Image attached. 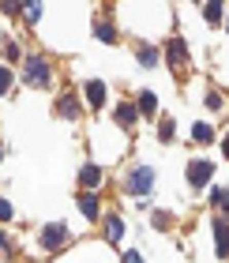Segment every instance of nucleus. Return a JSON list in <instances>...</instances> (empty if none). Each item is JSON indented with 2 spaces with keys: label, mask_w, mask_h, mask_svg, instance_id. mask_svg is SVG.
Returning <instances> with one entry per match:
<instances>
[{
  "label": "nucleus",
  "mask_w": 229,
  "mask_h": 263,
  "mask_svg": "<svg viewBox=\"0 0 229 263\" xmlns=\"http://www.w3.org/2000/svg\"><path fill=\"white\" fill-rule=\"evenodd\" d=\"M23 15H27V23H38L42 19V8L38 4H27V8H23Z\"/></svg>",
  "instance_id": "15"
},
{
  "label": "nucleus",
  "mask_w": 229,
  "mask_h": 263,
  "mask_svg": "<svg viewBox=\"0 0 229 263\" xmlns=\"http://www.w3.org/2000/svg\"><path fill=\"white\" fill-rule=\"evenodd\" d=\"M8 218H11V203L0 199V222H8Z\"/></svg>",
  "instance_id": "22"
},
{
  "label": "nucleus",
  "mask_w": 229,
  "mask_h": 263,
  "mask_svg": "<svg viewBox=\"0 0 229 263\" xmlns=\"http://www.w3.org/2000/svg\"><path fill=\"white\" fill-rule=\"evenodd\" d=\"M117 121H120V124L128 128L131 121H136V109H131V105H120V109H117Z\"/></svg>",
  "instance_id": "14"
},
{
  "label": "nucleus",
  "mask_w": 229,
  "mask_h": 263,
  "mask_svg": "<svg viewBox=\"0 0 229 263\" xmlns=\"http://www.w3.org/2000/svg\"><path fill=\"white\" fill-rule=\"evenodd\" d=\"M214 237H218V256H229V226L214 222Z\"/></svg>",
  "instance_id": "7"
},
{
  "label": "nucleus",
  "mask_w": 229,
  "mask_h": 263,
  "mask_svg": "<svg viewBox=\"0 0 229 263\" xmlns=\"http://www.w3.org/2000/svg\"><path fill=\"white\" fill-rule=\"evenodd\" d=\"M211 173H214V165H211V162H192V165H188V181L196 184V188L207 184V181H211Z\"/></svg>",
  "instance_id": "3"
},
{
  "label": "nucleus",
  "mask_w": 229,
  "mask_h": 263,
  "mask_svg": "<svg viewBox=\"0 0 229 263\" xmlns=\"http://www.w3.org/2000/svg\"><path fill=\"white\" fill-rule=\"evenodd\" d=\"M150 188H154V170L139 165V170H131V173H128V192L143 196V192H150Z\"/></svg>",
  "instance_id": "1"
},
{
  "label": "nucleus",
  "mask_w": 229,
  "mask_h": 263,
  "mask_svg": "<svg viewBox=\"0 0 229 263\" xmlns=\"http://www.w3.org/2000/svg\"><path fill=\"white\" fill-rule=\"evenodd\" d=\"M203 15H207L211 23H218V19H222V8H218V4H207V8H203Z\"/></svg>",
  "instance_id": "20"
},
{
  "label": "nucleus",
  "mask_w": 229,
  "mask_h": 263,
  "mask_svg": "<svg viewBox=\"0 0 229 263\" xmlns=\"http://www.w3.org/2000/svg\"><path fill=\"white\" fill-rule=\"evenodd\" d=\"M184 61H188L184 42H180V38H173V42H169V64H184Z\"/></svg>",
  "instance_id": "8"
},
{
  "label": "nucleus",
  "mask_w": 229,
  "mask_h": 263,
  "mask_svg": "<svg viewBox=\"0 0 229 263\" xmlns=\"http://www.w3.org/2000/svg\"><path fill=\"white\" fill-rule=\"evenodd\" d=\"M120 233H124V222H120V218H109V222H105V241H109V245L120 241Z\"/></svg>",
  "instance_id": "9"
},
{
  "label": "nucleus",
  "mask_w": 229,
  "mask_h": 263,
  "mask_svg": "<svg viewBox=\"0 0 229 263\" xmlns=\"http://www.w3.org/2000/svg\"><path fill=\"white\" fill-rule=\"evenodd\" d=\"M211 203H214V207H229V192H225V188H214V192H211Z\"/></svg>",
  "instance_id": "12"
},
{
  "label": "nucleus",
  "mask_w": 229,
  "mask_h": 263,
  "mask_svg": "<svg viewBox=\"0 0 229 263\" xmlns=\"http://www.w3.org/2000/svg\"><path fill=\"white\" fill-rule=\"evenodd\" d=\"M60 113H64V117H75V113H79V105H75V98H71V94H64V98H60Z\"/></svg>",
  "instance_id": "11"
},
{
  "label": "nucleus",
  "mask_w": 229,
  "mask_h": 263,
  "mask_svg": "<svg viewBox=\"0 0 229 263\" xmlns=\"http://www.w3.org/2000/svg\"><path fill=\"white\" fill-rule=\"evenodd\" d=\"M139 64H143V68H154V64H158V57H154V49H143V53H139Z\"/></svg>",
  "instance_id": "16"
},
{
  "label": "nucleus",
  "mask_w": 229,
  "mask_h": 263,
  "mask_svg": "<svg viewBox=\"0 0 229 263\" xmlns=\"http://www.w3.org/2000/svg\"><path fill=\"white\" fill-rule=\"evenodd\" d=\"M94 34H98V38H102V42H113V38H117V34H113V27H109V23H102V27H98V30H94Z\"/></svg>",
  "instance_id": "18"
},
{
  "label": "nucleus",
  "mask_w": 229,
  "mask_h": 263,
  "mask_svg": "<svg viewBox=\"0 0 229 263\" xmlns=\"http://www.w3.org/2000/svg\"><path fill=\"white\" fill-rule=\"evenodd\" d=\"M0 252H8V237L4 233H0Z\"/></svg>",
  "instance_id": "24"
},
{
  "label": "nucleus",
  "mask_w": 229,
  "mask_h": 263,
  "mask_svg": "<svg viewBox=\"0 0 229 263\" xmlns=\"http://www.w3.org/2000/svg\"><path fill=\"white\" fill-rule=\"evenodd\" d=\"M139 109L143 113H154V109H158V98H154V94H139Z\"/></svg>",
  "instance_id": "13"
},
{
  "label": "nucleus",
  "mask_w": 229,
  "mask_h": 263,
  "mask_svg": "<svg viewBox=\"0 0 229 263\" xmlns=\"http://www.w3.org/2000/svg\"><path fill=\"white\" fill-rule=\"evenodd\" d=\"M64 237H68L64 226H45V230H42V248H60Z\"/></svg>",
  "instance_id": "4"
},
{
  "label": "nucleus",
  "mask_w": 229,
  "mask_h": 263,
  "mask_svg": "<svg viewBox=\"0 0 229 263\" xmlns=\"http://www.w3.org/2000/svg\"><path fill=\"white\" fill-rule=\"evenodd\" d=\"M158 136H162V139H169V136H173V121H169V117H165V121H162V128H158Z\"/></svg>",
  "instance_id": "21"
},
{
  "label": "nucleus",
  "mask_w": 229,
  "mask_h": 263,
  "mask_svg": "<svg viewBox=\"0 0 229 263\" xmlns=\"http://www.w3.org/2000/svg\"><path fill=\"white\" fill-rule=\"evenodd\" d=\"M87 102L94 105V109H98V105L105 102V83H98V79H94V83H87Z\"/></svg>",
  "instance_id": "5"
},
{
  "label": "nucleus",
  "mask_w": 229,
  "mask_h": 263,
  "mask_svg": "<svg viewBox=\"0 0 229 263\" xmlns=\"http://www.w3.org/2000/svg\"><path fill=\"white\" fill-rule=\"evenodd\" d=\"M79 207H83V214H87V218H98V199H94V196H83Z\"/></svg>",
  "instance_id": "10"
},
{
  "label": "nucleus",
  "mask_w": 229,
  "mask_h": 263,
  "mask_svg": "<svg viewBox=\"0 0 229 263\" xmlns=\"http://www.w3.org/2000/svg\"><path fill=\"white\" fill-rule=\"evenodd\" d=\"M49 83V64L42 57H27V87H45Z\"/></svg>",
  "instance_id": "2"
},
{
  "label": "nucleus",
  "mask_w": 229,
  "mask_h": 263,
  "mask_svg": "<svg viewBox=\"0 0 229 263\" xmlns=\"http://www.w3.org/2000/svg\"><path fill=\"white\" fill-rule=\"evenodd\" d=\"M222 147H225V158H229V136H225V143H222Z\"/></svg>",
  "instance_id": "25"
},
{
  "label": "nucleus",
  "mask_w": 229,
  "mask_h": 263,
  "mask_svg": "<svg viewBox=\"0 0 229 263\" xmlns=\"http://www.w3.org/2000/svg\"><path fill=\"white\" fill-rule=\"evenodd\" d=\"M79 181L87 184V188H98V184H102V170H98V165H83Z\"/></svg>",
  "instance_id": "6"
},
{
  "label": "nucleus",
  "mask_w": 229,
  "mask_h": 263,
  "mask_svg": "<svg viewBox=\"0 0 229 263\" xmlns=\"http://www.w3.org/2000/svg\"><path fill=\"white\" fill-rule=\"evenodd\" d=\"M124 263H143V256L139 252H124Z\"/></svg>",
  "instance_id": "23"
},
{
  "label": "nucleus",
  "mask_w": 229,
  "mask_h": 263,
  "mask_svg": "<svg viewBox=\"0 0 229 263\" xmlns=\"http://www.w3.org/2000/svg\"><path fill=\"white\" fill-rule=\"evenodd\" d=\"M192 136H196L199 143H211V128L207 124H196V128H192Z\"/></svg>",
  "instance_id": "17"
},
{
  "label": "nucleus",
  "mask_w": 229,
  "mask_h": 263,
  "mask_svg": "<svg viewBox=\"0 0 229 263\" xmlns=\"http://www.w3.org/2000/svg\"><path fill=\"white\" fill-rule=\"evenodd\" d=\"M8 90H11V71L0 68V94H8Z\"/></svg>",
  "instance_id": "19"
}]
</instances>
